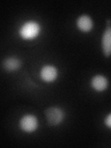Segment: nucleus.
<instances>
[{
    "mask_svg": "<svg viewBox=\"0 0 111 148\" xmlns=\"http://www.w3.org/2000/svg\"><path fill=\"white\" fill-rule=\"evenodd\" d=\"M40 31V26L37 22L28 21L21 28L20 34L24 39H32L38 35Z\"/></svg>",
    "mask_w": 111,
    "mask_h": 148,
    "instance_id": "obj_1",
    "label": "nucleus"
},
{
    "mask_svg": "<svg viewBox=\"0 0 111 148\" xmlns=\"http://www.w3.org/2000/svg\"><path fill=\"white\" fill-rule=\"evenodd\" d=\"M45 116L47 122L51 126H56L63 120L64 114L58 108H50L45 110Z\"/></svg>",
    "mask_w": 111,
    "mask_h": 148,
    "instance_id": "obj_2",
    "label": "nucleus"
},
{
    "mask_svg": "<svg viewBox=\"0 0 111 148\" xmlns=\"http://www.w3.org/2000/svg\"><path fill=\"white\" fill-rule=\"evenodd\" d=\"M38 126V121H37V119L34 116L28 115L23 117L21 120V127L23 131H25L27 132H34L37 129Z\"/></svg>",
    "mask_w": 111,
    "mask_h": 148,
    "instance_id": "obj_3",
    "label": "nucleus"
},
{
    "mask_svg": "<svg viewBox=\"0 0 111 148\" xmlns=\"http://www.w3.org/2000/svg\"><path fill=\"white\" fill-rule=\"evenodd\" d=\"M102 48L106 57H109L111 55V27L106 28L102 38Z\"/></svg>",
    "mask_w": 111,
    "mask_h": 148,
    "instance_id": "obj_4",
    "label": "nucleus"
},
{
    "mask_svg": "<svg viewBox=\"0 0 111 148\" xmlns=\"http://www.w3.org/2000/svg\"><path fill=\"white\" fill-rule=\"evenodd\" d=\"M57 69L53 66H45L41 71V77L45 82H53L57 78Z\"/></svg>",
    "mask_w": 111,
    "mask_h": 148,
    "instance_id": "obj_5",
    "label": "nucleus"
},
{
    "mask_svg": "<svg viewBox=\"0 0 111 148\" xmlns=\"http://www.w3.org/2000/svg\"><path fill=\"white\" fill-rule=\"evenodd\" d=\"M92 86L96 91H104L108 87V80L106 77L101 75L95 76L92 80Z\"/></svg>",
    "mask_w": 111,
    "mask_h": 148,
    "instance_id": "obj_6",
    "label": "nucleus"
},
{
    "mask_svg": "<svg viewBox=\"0 0 111 148\" xmlns=\"http://www.w3.org/2000/svg\"><path fill=\"white\" fill-rule=\"evenodd\" d=\"M77 25L79 28H80V30H82L83 32H89L92 27V21L90 17L83 15L78 18Z\"/></svg>",
    "mask_w": 111,
    "mask_h": 148,
    "instance_id": "obj_7",
    "label": "nucleus"
},
{
    "mask_svg": "<svg viewBox=\"0 0 111 148\" xmlns=\"http://www.w3.org/2000/svg\"><path fill=\"white\" fill-rule=\"evenodd\" d=\"M21 62L17 58H9L4 60L2 66L7 71H15L21 67Z\"/></svg>",
    "mask_w": 111,
    "mask_h": 148,
    "instance_id": "obj_8",
    "label": "nucleus"
},
{
    "mask_svg": "<svg viewBox=\"0 0 111 148\" xmlns=\"http://www.w3.org/2000/svg\"><path fill=\"white\" fill-rule=\"evenodd\" d=\"M105 123H106V126H108V128H111V114L108 115V117H106V120H105Z\"/></svg>",
    "mask_w": 111,
    "mask_h": 148,
    "instance_id": "obj_9",
    "label": "nucleus"
}]
</instances>
